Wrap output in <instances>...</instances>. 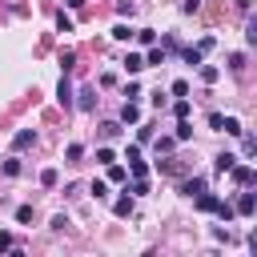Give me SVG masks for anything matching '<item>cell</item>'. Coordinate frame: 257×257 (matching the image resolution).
Listing matches in <instances>:
<instances>
[{"label":"cell","mask_w":257,"mask_h":257,"mask_svg":"<svg viewBox=\"0 0 257 257\" xmlns=\"http://www.w3.org/2000/svg\"><path fill=\"white\" fill-rule=\"evenodd\" d=\"M229 173H233V181H237L241 189H249V185H253V165H233Z\"/></svg>","instance_id":"6da1fadb"},{"label":"cell","mask_w":257,"mask_h":257,"mask_svg":"<svg viewBox=\"0 0 257 257\" xmlns=\"http://www.w3.org/2000/svg\"><path fill=\"white\" fill-rule=\"evenodd\" d=\"M137 120H141L137 100H124V104H120V124H137Z\"/></svg>","instance_id":"7a4b0ae2"},{"label":"cell","mask_w":257,"mask_h":257,"mask_svg":"<svg viewBox=\"0 0 257 257\" xmlns=\"http://www.w3.org/2000/svg\"><path fill=\"white\" fill-rule=\"evenodd\" d=\"M253 209H257V197H253V193H241L233 213H241V217H253Z\"/></svg>","instance_id":"3957f363"},{"label":"cell","mask_w":257,"mask_h":257,"mask_svg":"<svg viewBox=\"0 0 257 257\" xmlns=\"http://www.w3.org/2000/svg\"><path fill=\"white\" fill-rule=\"evenodd\" d=\"M56 100H60L64 108H72V84H68V76H60V84H56Z\"/></svg>","instance_id":"277c9868"},{"label":"cell","mask_w":257,"mask_h":257,"mask_svg":"<svg viewBox=\"0 0 257 257\" xmlns=\"http://www.w3.org/2000/svg\"><path fill=\"white\" fill-rule=\"evenodd\" d=\"M28 145H36V133H32V128H20V133L12 137V149L20 153V149H28Z\"/></svg>","instance_id":"5b68a950"},{"label":"cell","mask_w":257,"mask_h":257,"mask_svg":"<svg viewBox=\"0 0 257 257\" xmlns=\"http://www.w3.org/2000/svg\"><path fill=\"white\" fill-rule=\"evenodd\" d=\"M217 205H221V201H217L213 193H197V209H201V213H217Z\"/></svg>","instance_id":"8992f818"},{"label":"cell","mask_w":257,"mask_h":257,"mask_svg":"<svg viewBox=\"0 0 257 257\" xmlns=\"http://www.w3.org/2000/svg\"><path fill=\"white\" fill-rule=\"evenodd\" d=\"M141 68H145V56H141V52H128V56H124V72H133V76H137Z\"/></svg>","instance_id":"52a82bcc"},{"label":"cell","mask_w":257,"mask_h":257,"mask_svg":"<svg viewBox=\"0 0 257 257\" xmlns=\"http://www.w3.org/2000/svg\"><path fill=\"white\" fill-rule=\"evenodd\" d=\"M181 193H185V197H197V193H205V177H193V181H185V185H181Z\"/></svg>","instance_id":"ba28073f"},{"label":"cell","mask_w":257,"mask_h":257,"mask_svg":"<svg viewBox=\"0 0 257 257\" xmlns=\"http://www.w3.org/2000/svg\"><path fill=\"white\" fill-rule=\"evenodd\" d=\"M221 133H229V137H241V120H237V116H221Z\"/></svg>","instance_id":"9c48e42d"},{"label":"cell","mask_w":257,"mask_h":257,"mask_svg":"<svg viewBox=\"0 0 257 257\" xmlns=\"http://www.w3.org/2000/svg\"><path fill=\"white\" fill-rule=\"evenodd\" d=\"M112 213H116V217H128V213H133V197H120V201H112Z\"/></svg>","instance_id":"30bf717a"},{"label":"cell","mask_w":257,"mask_h":257,"mask_svg":"<svg viewBox=\"0 0 257 257\" xmlns=\"http://www.w3.org/2000/svg\"><path fill=\"white\" fill-rule=\"evenodd\" d=\"M149 64H165V48H153V44H149V56H145V68H149Z\"/></svg>","instance_id":"8fae6325"},{"label":"cell","mask_w":257,"mask_h":257,"mask_svg":"<svg viewBox=\"0 0 257 257\" xmlns=\"http://www.w3.org/2000/svg\"><path fill=\"white\" fill-rule=\"evenodd\" d=\"M173 137H177V141H189V137H193V124H189V120L181 116V120H177V133H173Z\"/></svg>","instance_id":"7c38bea8"},{"label":"cell","mask_w":257,"mask_h":257,"mask_svg":"<svg viewBox=\"0 0 257 257\" xmlns=\"http://www.w3.org/2000/svg\"><path fill=\"white\" fill-rule=\"evenodd\" d=\"M233 165H237V157H233V153H221V157H217V173H229Z\"/></svg>","instance_id":"4fadbf2b"},{"label":"cell","mask_w":257,"mask_h":257,"mask_svg":"<svg viewBox=\"0 0 257 257\" xmlns=\"http://www.w3.org/2000/svg\"><path fill=\"white\" fill-rule=\"evenodd\" d=\"M76 104H80V108H92V104H96V92H92V88H80V100H76Z\"/></svg>","instance_id":"5bb4252c"},{"label":"cell","mask_w":257,"mask_h":257,"mask_svg":"<svg viewBox=\"0 0 257 257\" xmlns=\"http://www.w3.org/2000/svg\"><path fill=\"white\" fill-rule=\"evenodd\" d=\"M112 40H133V28H128V24H116V28H112Z\"/></svg>","instance_id":"9a60e30c"},{"label":"cell","mask_w":257,"mask_h":257,"mask_svg":"<svg viewBox=\"0 0 257 257\" xmlns=\"http://www.w3.org/2000/svg\"><path fill=\"white\" fill-rule=\"evenodd\" d=\"M133 36H137V40H141V44H145V48H149V44H153V40H157V32H153V28H141V32H133Z\"/></svg>","instance_id":"2e32d148"},{"label":"cell","mask_w":257,"mask_h":257,"mask_svg":"<svg viewBox=\"0 0 257 257\" xmlns=\"http://www.w3.org/2000/svg\"><path fill=\"white\" fill-rule=\"evenodd\" d=\"M0 169H4V177H16V173H20V161H16V157H8Z\"/></svg>","instance_id":"e0dca14e"},{"label":"cell","mask_w":257,"mask_h":257,"mask_svg":"<svg viewBox=\"0 0 257 257\" xmlns=\"http://www.w3.org/2000/svg\"><path fill=\"white\" fill-rule=\"evenodd\" d=\"M217 217H221V221H225V225H229V221H233V217H237V213H233V205H225V201H221V205H217Z\"/></svg>","instance_id":"ac0fdd59"},{"label":"cell","mask_w":257,"mask_h":257,"mask_svg":"<svg viewBox=\"0 0 257 257\" xmlns=\"http://www.w3.org/2000/svg\"><path fill=\"white\" fill-rule=\"evenodd\" d=\"M181 56H185V64H201V48H185Z\"/></svg>","instance_id":"d6986e66"},{"label":"cell","mask_w":257,"mask_h":257,"mask_svg":"<svg viewBox=\"0 0 257 257\" xmlns=\"http://www.w3.org/2000/svg\"><path fill=\"white\" fill-rule=\"evenodd\" d=\"M108 181H116V185L124 181V169H120V165H112V161H108Z\"/></svg>","instance_id":"ffe728a7"},{"label":"cell","mask_w":257,"mask_h":257,"mask_svg":"<svg viewBox=\"0 0 257 257\" xmlns=\"http://www.w3.org/2000/svg\"><path fill=\"white\" fill-rule=\"evenodd\" d=\"M40 185L52 189V185H56V169H44V173H40Z\"/></svg>","instance_id":"44dd1931"},{"label":"cell","mask_w":257,"mask_h":257,"mask_svg":"<svg viewBox=\"0 0 257 257\" xmlns=\"http://www.w3.org/2000/svg\"><path fill=\"white\" fill-rule=\"evenodd\" d=\"M16 221L28 225V221H32V205H20V209H16Z\"/></svg>","instance_id":"7402d4cb"},{"label":"cell","mask_w":257,"mask_h":257,"mask_svg":"<svg viewBox=\"0 0 257 257\" xmlns=\"http://www.w3.org/2000/svg\"><path fill=\"white\" fill-rule=\"evenodd\" d=\"M201 80H205V84H213V80H217V68H213V64H205V68H201Z\"/></svg>","instance_id":"603a6c76"},{"label":"cell","mask_w":257,"mask_h":257,"mask_svg":"<svg viewBox=\"0 0 257 257\" xmlns=\"http://www.w3.org/2000/svg\"><path fill=\"white\" fill-rule=\"evenodd\" d=\"M173 112H177V120H181V116H189V100H185V96H181V100H177V104H173Z\"/></svg>","instance_id":"cb8c5ba5"},{"label":"cell","mask_w":257,"mask_h":257,"mask_svg":"<svg viewBox=\"0 0 257 257\" xmlns=\"http://www.w3.org/2000/svg\"><path fill=\"white\" fill-rule=\"evenodd\" d=\"M64 157H68V161H80V157H84V145H68V153H64Z\"/></svg>","instance_id":"d4e9b609"},{"label":"cell","mask_w":257,"mask_h":257,"mask_svg":"<svg viewBox=\"0 0 257 257\" xmlns=\"http://www.w3.org/2000/svg\"><path fill=\"white\" fill-rule=\"evenodd\" d=\"M181 12H185V16H193V12H201V0H185V4H181Z\"/></svg>","instance_id":"484cf974"},{"label":"cell","mask_w":257,"mask_h":257,"mask_svg":"<svg viewBox=\"0 0 257 257\" xmlns=\"http://www.w3.org/2000/svg\"><path fill=\"white\" fill-rule=\"evenodd\" d=\"M56 24H60V32H72V16H64V12H60V16H56Z\"/></svg>","instance_id":"4316f807"},{"label":"cell","mask_w":257,"mask_h":257,"mask_svg":"<svg viewBox=\"0 0 257 257\" xmlns=\"http://www.w3.org/2000/svg\"><path fill=\"white\" fill-rule=\"evenodd\" d=\"M173 96H189V84L185 80H173Z\"/></svg>","instance_id":"83f0119b"},{"label":"cell","mask_w":257,"mask_h":257,"mask_svg":"<svg viewBox=\"0 0 257 257\" xmlns=\"http://www.w3.org/2000/svg\"><path fill=\"white\" fill-rule=\"evenodd\" d=\"M4 249H12V237H8V233H0V253H4Z\"/></svg>","instance_id":"f1b7e54d"}]
</instances>
